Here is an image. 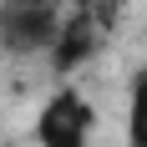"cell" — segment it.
<instances>
[{
  "label": "cell",
  "mask_w": 147,
  "mask_h": 147,
  "mask_svg": "<svg viewBox=\"0 0 147 147\" xmlns=\"http://www.w3.org/2000/svg\"><path fill=\"white\" fill-rule=\"evenodd\" d=\"M117 20V0H86V5H76V10L61 15V30L56 41H51V66L56 71H76V66H86L96 51H102L107 30Z\"/></svg>",
  "instance_id": "obj_1"
},
{
  "label": "cell",
  "mask_w": 147,
  "mask_h": 147,
  "mask_svg": "<svg viewBox=\"0 0 147 147\" xmlns=\"http://www.w3.org/2000/svg\"><path fill=\"white\" fill-rule=\"evenodd\" d=\"M91 132H96V112L71 86H61L36 117V142L41 147H91Z\"/></svg>",
  "instance_id": "obj_2"
},
{
  "label": "cell",
  "mask_w": 147,
  "mask_h": 147,
  "mask_svg": "<svg viewBox=\"0 0 147 147\" xmlns=\"http://www.w3.org/2000/svg\"><path fill=\"white\" fill-rule=\"evenodd\" d=\"M61 5H0V46L10 56H41L61 30Z\"/></svg>",
  "instance_id": "obj_3"
},
{
  "label": "cell",
  "mask_w": 147,
  "mask_h": 147,
  "mask_svg": "<svg viewBox=\"0 0 147 147\" xmlns=\"http://www.w3.org/2000/svg\"><path fill=\"white\" fill-rule=\"evenodd\" d=\"M127 142L147 147V71H137L127 91Z\"/></svg>",
  "instance_id": "obj_4"
},
{
  "label": "cell",
  "mask_w": 147,
  "mask_h": 147,
  "mask_svg": "<svg viewBox=\"0 0 147 147\" xmlns=\"http://www.w3.org/2000/svg\"><path fill=\"white\" fill-rule=\"evenodd\" d=\"M0 5H61V0H0Z\"/></svg>",
  "instance_id": "obj_5"
}]
</instances>
